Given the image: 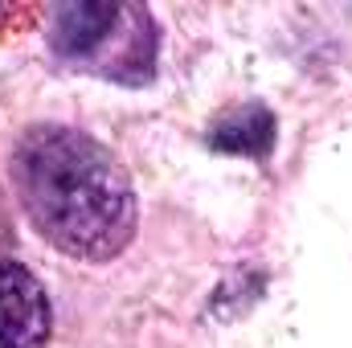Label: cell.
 Here are the masks:
<instances>
[{
  "mask_svg": "<svg viewBox=\"0 0 352 348\" xmlns=\"http://www.w3.org/2000/svg\"><path fill=\"white\" fill-rule=\"evenodd\" d=\"M50 45L58 58L119 83H148L156 62V29L148 8L115 0H78L54 8Z\"/></svg>",
  "mask_w": 352,
  "mask_h": 348,
  "instance_id": "cell-2",
  "label": "cell"
},
{
  "mask_svg": "<svg viewBox=\"0 0 352 348\" xmlns=\"http://www.w3.org/2000/svg\"><path fill=\"white\" fill-rule=\"evenodd\" d=\"M50 295L29 266L0 259V348H45L50 345Z\"/></svg>",
  "mask_w": 352,
  "mask_h": 348,
  "instance_id": "cell-3",
  "label": "cell"
},
{
  "mask_svg": "<svg viewBox=\"0 0 352 348\" xmlns=\"http://www.w3.org/2000/svg\"><path fill=\"white\" fill-rule=\"evenodd\" d=\"M12 184L37 234L78 262H111L135 234V193L119 160L74 127H29Z\"/></svg>",
  "mask_w": 352,
  "mask_h": 348,
  "instance_id": "cell-1",
  "label": "cell"
},
{
  "mask_svg": "<svg viewBox=\"0 0 352 348\" xmlns=\"http://www.w3.org/2000/svg\"><path fill=\"white\" fill-rule=\"evenodd\" d=\"M209 144L217 152H234V156H250V160H266L270 144H274V115L263 102H250L242 111H230L213 123Z\"/></svg>",
  "mask_w": 352,
  "mask_h": 348,
  "instance_id": "cell-4",
  "label": "cell"
}]
</instances>
